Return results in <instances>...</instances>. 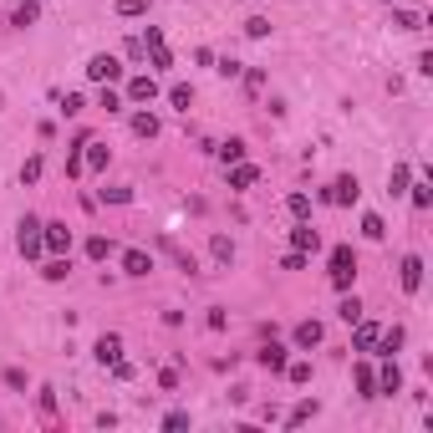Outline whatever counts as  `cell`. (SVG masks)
<instances>
[{
  "instance_id": "cell-29",
  "label": "cell",
  "mask_w": 433,
  "mask_h": 433,
  "mask_svg": "<svg viewBox=\"0 0 433 433\" xmlns=\"http://www.w3.org/2000/svg\"><path fill=\"white\" fill-rule=\"evenodd\" d=\"M306 418H316V403H296V408H291V418H286V423L296 428V423H306Z\"/></svg>"
},
{
  "instance_id": "cell-39",
  "label": "cell",
  "mask_w": 433,
  "mask_h": 433,
  "mask_svg": "<svg viewBox=\"0 0 433 433\" xmlns=\"http://www.w3.org/2000/svg\"><path fill=\"white\" fill-rule=\"evenodd\" d=\"M387 6H403V0H387Z\"/></svg>"
},
{
  "instance_id": "cell-10",
  "label": "cell",
  "mask_w": 433,
  "mask_h": 433,
  "mask_svg": "<svg viewBox=\"0 0 433 433\" xmlns=\"http://www.w3.org/2000/svg\"><path fill=\"white\" fill-rule=\"evenodd\" d=\"M260 367H265V372H286V346L265 341V346H260Z\"/></svg>"
},
{
  "instance_id": "cell-7",
  "label": "cell",
  "mask_w": 433,
  "mask_h": 433,
  "mask_svg": "<svg viewBox=\"0 0 433 433\" xmlns=\"http://www.w3.org/2000/svg\"><path fill=\"white\" fill-rule=\"evenodd\" d=\"M158 250H163V255H173V265H179L184 275H194V255H189L179 240H168V234H158Z\"/></svg>"
},
{
  "instance_id": "cell-22",
  "label": "cell",
  "mask_w": 433,
  "mask_h": 433,
  "mask_svg": "<svg viewBox=\"0 0 433 433\" xmlns=\"http://www.w3.org/2000/svg\"><path fill=\"white\" fill-rule=\"evenodd\" d=\"M168 102L179 107V113H189V102H194V87H184V82H173V87H168Z\"/></svg>"
},
{
  "instance_id": "cell-16",
  "label": "cell",
  "mask_w": 433,
  "mask_h": 433,
  "mask_svg": "<svg viewBox=\"0 0 433 433\" xmlns=\"http://www.w3.org/2000/svg\"><path fill=\"white\" fill-rule=\"evenodd\" d=\"M357 393H362V398H377V372H372L367 362L357 367Z\"/></svg>"
},
{
  "instance_id": "cell-25",
  "label": "cell",
  "mask_w": 433,
  "mask_h": 433,
  "mask_svg": "<svg viewBox=\"0 0 433 433\" xmlns=\"http://www.w3.org/2000/svg\"><path fill=\"white\" fill-rule=\"evenodd\" d=\"M209 250H214V260H220V265H230V260H234V245L225 240V234H214V240H209Z\"/></svg>"
},
{
  "instance_id": "cell-21",
  "label": "cell",
  "mask_w": 433,
  "mask_h": 433,
  "mask_svg": "<svg viewBox=\"0 0 433 433\" xmlns=\"http://www.w3.org/2000/svg\"><path fill=\"white\" fill-rule=\"evenodd\" d=\"M362 234H367V240H387V225H382V214H362Z\"/></svg>"
},
{
  "instance_id": "cell-4",
  "label": "cell",
  "mask_w": 433,
  "mask_h": 433,
  "mask_svg": "<svg viewBox=\"0 0 433 433\" xmlns=\"http://www.w3.org/2000/svg\"><path fill=\"white\" fill-rule=\"evenodd\" d=\"M87 77H92V82H118L123 77V67H118V56H92V61H87Z\"/></svg>"
},
{
  "instance_id": "cell-23",
  "label": "cell",
  "mask_w": 433,
  "mask_h": 433,
  "mask_svg": "<svg viewBox=\"0 0 433 433\" xmlns=\"http://www.w3.org/2000/svg\"><path fill=\"white\" fill-rule=\"evenodd\" d=\"M36 15H41V6H36V0H26V6L15 11V20H11V26H20V31H26V26H36Z\"/></svg>"
},
{
  "instance_id": "cell-1",
  "label": "cell",
  "mask_w": 433,
  "mask_h": 433,
  "mask_svg": "<svg viewBox=\"0 0 433 433\" xmlns=\"http://www.w3.org/2000/svg\"><path fill=\"white\" fill-rule=\"evenodd\" d=\"M352 280H357V255H352V245H337L332 250V286L352 291Z\"/></svg>"
},
{
  "instance_id": "cell-20",
  "label": "cell",
  "mask_w": 433,
  "mask_h": 433,
  "mask_svg": "<svg viewBox=\"0 0 433 433\" xmlns=\"http://www.w3.org/2000/svg\"><path fill=\"white\" fill-rule=\"evenodd\" d=\"M321 341V321H301L296 327V346H316Z\"/></svg>"
},
{
  "instance_id": "cell-24",
  "label": "cell",
  "mask_w": 433,
  "mask_h": 433,
  "mask_svg": "<svg viewBox=\"0 0 433 433\" xmlns=\"http://www.w3.org/2000/svg\"><path fill=\"white\" fill-rule=\"evenodd\" d=\"M133 133H138V138H153V133H158V118H153V113H138V118H133Z\"/></svg>"
},
{
  "instance_id": "cell-3",
  "label": "cell",
  "mask_w": 433,
  "mask_h": 433,
  "mask_svg": "<svg viewBox=\"0 0 433 433\" xmlns=\"http://www.w3.org/2000/svg\"><path fill=\"white\" fill-rule=\"evenodd\" d=\"M41 245L56 250V255H67V250H72V230H67V225H56V220H51V225H41Z\"/></svg>"
},
{
  "instance_id": "cell-31",
  "label": "cell",
  "mask_w": 433,
  "mask_h": 433,
  "mask_svg": "<svg viewBox=\"0 0 433 433\" xmlns=\"http://www.w3.org/2000/svg\"><path fill=\"white\" fill-rule=\"evenodd\" d=\"M387 194H408V168L403 163L393 168V179H387Z\"/></svg>"
},
{
  "instance_id": "cell-17",
  "label": "cell",
  "mask_w": 433,
  "mask_h": 433,
  "mask_svg": "<svg viewBox=\"0 0 433 433\" xmlns=\"http://www.w3.org/2000/svg\"><path fill=\"white\" fill-rule=\"evenodd\" d=\"M41 275H46V280H67V275H72V260L56 255V260H46V265H41Z\"/></svg>"
},
{
  "instance_id": "cell-2",
  "label": "cell",
  "mask_w": 433,
  "mask_h": 433,
  "mask_svg": "<svg viewBox=\"0 0 433 433\" xmlns=\"http://www.w3.org/2000/svg\"><path fill=\"white\" fill-rule=\"evenodd\" d=\"M15 245H20L26 260H36L41 250H46V245H41V220H36V214H26V220L15 225Z\"/></svg>"
},
{
  "instance_id": "cell-18",
  "label": "cell",
  "mask_w": 433,
  "mask_h": 433,
  "mask_svg": "<svg viewBox=\"0 0 433 433\" xmlns=\"http://www.w3.org/2000/svg\"><path fill=\"white\" fill-rule=\"evenodd\" d=\"M255 179H260V168H255V163H240V168L230 173V189H250Z\"/></svg>"
},
{
  "instance_id": "cell-35",
  "label": "cell",
  "mask_w": 433,
  "mask_h": 433,
  "mask_svg": "<svg viewBox=\"0 0 433 433\" xmlns=\"http://www.w3.org/2000/svg\"><path fill=\"white\" fill-rule=\"evenodd\" d=\"M245 31H250V36H270V20H265V15H250Z\"/></svg>"
},
{
  "instance_id": "cell-30",
  "label": "cell",
  "mask_w": 433,
  "mask_h": 433,
  "mask_svg": "<svg viewBox=\"0 0 433 433\" xmlns=\"http://www.w3.org/2000/svg\"><path fill=\"white\" fill-rule=\"evenodd\" d=\"M87 255H92V260H107V255H113V245H107L102 234H92V240H87Z\"/></svg>"
},
{
  "instance_id": "cell-26",
  "label": "cell",
  "mask_w": 433,
  "mask_h": 433,
  "mask_svg": "<svg viewBox=\"0 0 433 433\" xmlns=\"http://www.w3.org/2000/svg\"><path fill=\"white\" fill-rule=\"evenodd\" d=\"M220 158H225V163H240V158H245V143H240V138H230V143L220 148Z\"/></svg>"
},
{
  "instance_id": "cell-13",
  "label": "cell",
  "mask_w": 433,
  "mask_h": 433,
  "mask_svg": "<svg viewBox=\"0 0 433 433\" xmlns=\"http://www.w3.org/2000/svg\"><path fill=\"white\" fill-rule=\"evenodd\" d=\"M291 245H296V250H321V234H316L311 225H296V230H291Z\"/></svg>"
},
{
  "instance_id": "cell-32",
  "label": "cell",
  "mask_w": 433,
  "mask_h": 433,
  "mask_svg": "<svg viewBox=\"0 0 433 433\" xmlns=\"http://www.w3.org/2000/svg\"><path fill=\"white\" fill-rule=\"evenodd\" d=\"M408 194H413V204H418V209L433 204V189H428V184H408Z\"/></svg>"
},
{
  "instance_id": "cell-34",
  "label": "cell",
  "mask_w": 433,
  "mask_h": 433,
  "mask_svg": "<svg viewBox=\"0 0 433 433\" xmlns=\"http://www.w3.org/2000/svg\"><path fill=\"white\" fill-rule=\"evenodd\" d=\"M291 214H296V220H306V214H311V199H306V194H291Z\"/></svg>"
},
{
  "instance_id": "cell-15",
  "label": "cell",
  "mask_w": 433,
  "mask_h": 433,
  "mask_svg": "<svg viewBox=\"0 0 433 433\" xmlns=\"http://www.w3.org/2000/svg\"><path fill=\"white\" fill-rule=\"evenodd\" d=\"M377 387H382V393H398V387H403V372H398V362H382V372H377Z\"/></svg>"
},
{
  "instance_id": "cell-19",
  "label": "cell",
  "mask_w": 433,
  "mask_h": 433,
  "mask_svg": "<svg viewBox=\"0 0 433 433\" xmlns=\"http://www.w3.org/2000/svg\"><path fill=\"white\" fill-rule=\"evenodd\" d=\"M398 346H403V327H382V337H377V352H387V357H393Z\"/></svg>"
},
{
  "instance_id": "cell-12",
  "label": "cell",
  "mask_w": 433,
  "mask_h": 433,
  "mask_svg": "<svg viewBox=\"0 0 433 433\" xmlns=\"http://www.w3.org/2000/svg\"><path fill=\"white\" fill-rule=\"evenodd\" d=\"M82 148H87V153H82L87 168H107V158H113V153H107V143H92V138H87Z\"/></svg>"
},
{
  "instance_id": "cell-28",
  "label": "cell",
  "mask_w": 433,
  "mask_h": 433,
  "mask_svg": "<svg viewBox=\"0 0 433 433\" xmlns=\"http://www.w3.org/2000/svg\"><path fill=\"white\" fill-rule=\"evenodd\" d=\"M286 377L291 382H311V362H286Z\"/></svg>"
},
{
  "instance_id": "cell-14",
  "label": "cell",
  "mask_w": 433,
  "mask_h": 433,
  "mask_svg": "<svg viewBox=\"0 0 433 433\" xmlns=\"http://www.w3.org/2000/svg\"><path fill=\"white\" fill-rule=\"evenodd\" d=\"M153 92H158L153 77H133V82H127V97H133V102H153Z\"/></svg>"
},
{
  "instance_id": "cell-27",
  "label": "cell",
  "mask_w": 433,
  "mask_h": 433,
  "mask_svg": "<svg viewBox=\"0 0 433 433\" xmlns=\"http://www.w3.org/2000/svg\"><path fill=\"white\" fill-rule=\"evenodd\" d=\"M337 316H341V321H357V316H362V301H357V296H346L341 306H337Z\"/></svg>"
},
{
  "instance_id": "cell-38",
  "label": "cell",
  "mask_w": 433,
  "mask_h": 433,
  "mask_svg": "<svg viewBox=\"0 0 433 433\" xmlns=\"http://www.w3.org/2000/svg\"><path fill=\"white\" fill-rule=\"evenodd\" d=\"M102 199L107 204H127V199H133V189H102Z\"/></svg>"
},
{
  "instance_id": "cell-37",
  "label": "cell",
  "mask_w": 433,
  "mask_h": 433,
  "mask_svg": "<svg viewBox=\"0 0 433 433\" xmlns=\"http://www.w3.org/2000/svg\"><path fill=\"white\" fill-rule=\"evenodd\" d=\"M41 179V158H26V168H20V184H36Z\"/></svg>"
},
{
  "instance_id": "cell-11",
  "label": "cell",
  "mask_w": 433,
  "mask_h": 433,
  "mask_svg": "<svg viewBox=\"0 0 433 433\" xmlns=\"http://www.w3.org/2000/svg\"><path fill=\"white\" fill-rule=\"evenodd\" d=\"M123 270L127 275H148V270H153V260H148L143 250H123Z\"/></svg>"
},
{
  "instance_id": "cell-8",
  "label": "cell",
  "mask_w": 433,
  "mask_h": 433,
  "mask_svg": "<svg viewBox=\"0 0 433 433\" xmlns=\"http://www.w3.org/2000/svg\"><path fill=\"white\" fill-rule=\"evenodd\" d=\"M377 337H382V327H377V321H362V316H357V337H352V346H357V352H372V346H377Z\"/></svg>"
},
{
  "instance_id": "cell-33",
  "label": "cell",
  "mask_w": 433,
  "mask_h": 433,
  "mask_svg": "<svg viewBox=\"0 0 433 433\" xmlns=\"http://www.w3.org/2000/svg\"><path fill=\"white\" fill-rule=\"evenodd\" d=\"M393 26H398V31H418V26H423V20H418L413 11H398V15H393Z\"/></svg>"
},
{
  "instance_id": "cell-9",
  "label": "cell",
  "mask_w": 433,
  "mask_h": 433,
  "mask_svg": "<svg viewBox=\"0 0 433 433\" xmlns=\"http://www.w3.org/2000/svg\"><path fill=\"white\" fill-rule=\"evenodd\" d=\"M92 357H97L102 367H113V362L123 357V341H118L113 332H107V337H97V346H92Z\"/></svg>"
},
{
  "instance_id": "cell-36",
  "label": "cell",
  "mask_w": 433,
  "mask_h": 433,
  "mask_svg": "<svg viewBox=\"0 0 433 433\" xmlns=\"http://www.w3.org/2000/svg\"><path fill=\"white\" fill-rule=\"evenodd\" d=\"M148 0H118V15H143Z\"/></svg>"
},
{
  "instance_id": "cell-5",
  "label": "cell",
  "mask_w": 433,
  "mask_h": 433,
  "mask_svg": "<svg viewBox=\"0 0 433 433\" xmlns=\"http://www.w3.org/2000/svg\"><path fill=\"white\" fill-rule=\"evenodd\" d=\"M357 194H362L357 179H352V173H341V179L327 189V204H357Z\"/></svg>"
},
{
  "instance_id": "cell-6",
  "label": "cell",
  "mask_w": 433,
  "mask_h": 433,
  "mask_svg": "<svg viewBox=\"0 0 433 433\" xmlns=\"http://www.w3.org/2000/svg\"><path fill=\"white\" fill-rule=\"evenodd\" d=\"M398 280H403V291H418V286H423V260H418V255H403Z\"/></svg>"
}]
</instances>
